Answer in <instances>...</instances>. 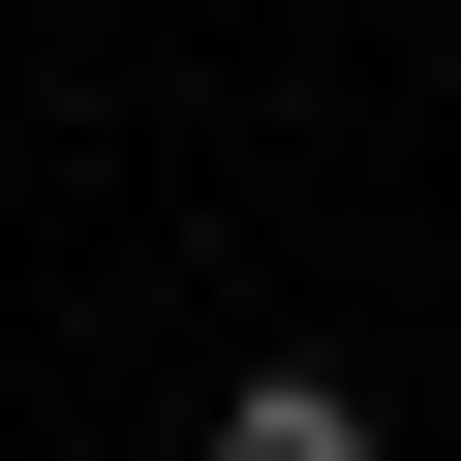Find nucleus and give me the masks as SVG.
I'll return each mask as SVG.
<instances>
[{"mask_svg": "<svg viewBox=\"0 0 461 461\" xmlns=\"http://www.w3.org/2000/svg\"><path fill=\"white\" fill-rule=\"evenodd\" d=\"M215 461H369V400H308V369H247V400H215Z\"/></svg>", "mask_w": 461, "mask_h": 461, "instance_id": "f257e3e1", "label": "nucleus"}]
</instances>
